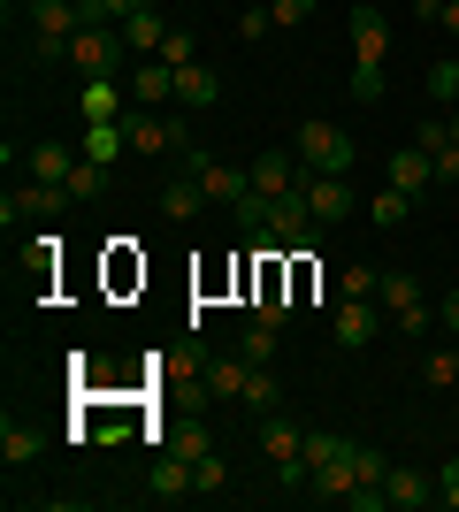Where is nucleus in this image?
I'll list each match as a JSON object with an SVG mask.
<instances>
[{"label": "nucleus", "mask_w": 459, "mask_h": 512, "mask_svg": "<svg viewBox=\"0 0 459 512\" xmlns=\"http://www.w3.org/2000/svg\"><path fill=\"white\" fill-rule=\"evenodd\" d=\"M306 490L322 497V505H352V459H337V467H314V482Z\"/></svg>", "instance_id": "nucleus-23"}, {"label": "nucleus", "mask_w": 459, "mask_h": 512, "mask_svg": "<svg viewBox=\"0 0 459 512\" xmlns=\"http://www.w3.org/2000/svg\"><path fill=\"white\" fill-rule=\"evenodd\" d=\"M375 283H383V268H368V260H352L345 276H337V291H345V299H375Z\"/></svg>", "instance_id": "nucleus-32"}, {"label": "nucleus", "mask_w": 459, "mask_h": 512, "mask_svg": "<svg viewBox=\"0 0 459 512\" xmlns=\"http://www.w3.org/2000/svg\"><path fill=\"white\" fill-rule=\"evenodd\" d=\"M199 207H207V184H199L192 169L176 176V184H161V214H169V222H192Z\"/></svg>", "instance_id": "nucleus-18"}, {"label": "nucleus", "mask_w": 459, "mask_h": 512, "mask_svg": "<svg viewBox=\"0 0 459 512\" xmlns=\"http://www.w3.org/2000/svg\"><path fill=\"white\" fill-rule=\"evenodd\" d=\"M352 459V436H329V428H306V467H337Z\"/></svg>", "instance_id": "nucleus-24"}, {"label": "nucleus", "mask_w": 459, "mask_h": 512, "mask_svg": "<svg viewBox=\"0 0 459 512\" xmlns=\"http://www.w3.org/2000/svg\"><path fill=\"white\" fill-rule=\"evenodd\" d=\"M153 62H169V69H184V62H192V31H169V46H161V54H153Z\"/></svg>", "instance_id": "nucleus-38"}, {"label": "nucleus", "mask_w": 459, "mask_h": 512, "mask_svg": "<svg viewBox=\"0 0 459 512\" xmlns=\"http://www.w3.org/2000/svg\"><path fill=\"white\" fill-rule=\"evenodd\" d=\"M291 146H299V161H306V169H322V176H352V161H360V146H352V138H345L337 123H322V115L291 130Z\"/></svg>", "instance_id": "nucleus-3"}, {"label": "nucleus", "mask_w": 459, "mask_h": 512, "mask_svg": "<svg viewBox=\"0 0 459 512\" xmlns=\"http://www.w3.org/2000/svg\"><path fill=\"white\" fill-rule=\"evenodd\" d=\"M421 383H429V390H452L459 383V344H437V352L421 360Z\"/></svg>", "instance_id": "nucleus-27"}, {"label": "nucleus", "mask_w": 459, "mask_h": 512, "mask_svg": "<svg viewBox=\"0 0 459 512\" xmlns=\"http://www.w3.org/2000/svg\"><path fill=\"white\" fill-rule=\"evenodd\" d=\"M368 222H375V230H398V222H414V199L398 192V184H383V192L368 199Z\"/></svg>", "instance_id": "nucleus-21"}, {"label": "nucleus", "mask_w": 459, "mask_h": 512, "mask_svg": "<svg viewBox=\"0 0 459 512\" xmlns=\"http://www.w3.org/2000/svg\"><path fill=\"white\" fill-rule=\"evenodd\" d=\"M108 192V169L100 161H77V176H69V199H100Z\"/></svg>", "instance_id": "nucleus-34"}, {"label": "nucleus", "mask_w": 459, "mask_h": 512, "mask_svg": "<svg viewBox=\"0 0 459 512\" xmlns=\"http://www.w3.org/2000/svg\"><path fill=\"white\" fill-rule=\"evenodd\" d=\"M352 100H360V107L383 100V62H352Z\"/></svg>", "instance_id": "nucleus-33"}, {"label": "nucleus", "mask_w": 459, "mask_h": 512, "mask_svg": "<svg viewBox=\"0 0 459 512\" xmlns=\"http://www.w3.org/2000/svg\"><path fill=\"white\" fill-rule=\"evenodd\" d=\"M176 100V69L169 62H131V107H169Z\"/></svg>", "instance_id": "nucleus-14"}, {"label": "nucleus", "mask_w": 459, "mask_h": 512, "mask_svg": "<svg viewBox=\"0 0 459 512\" xmlns=\"http://www.w3.org/2000/svg\"><path fill=\"white\" fill-rule=\"evenodd\" d=\"M192 490H199L192 459H184V451H161V459H153V505H184Z\"/></svg>", "instance_id": "nucleus-10"}, {"label": "nucleus", "mask_w": 459, "mask_h": 512, "mask_svg": "<svg viewBox=\"0 0 459 512\" xmlns=\"http://www.w3.org/2000/svg\"><path fill=\"white\" fill-rule=\"evenodd\" d=\"M375 299L391 306V321L406 329V337H421V329H429V291H421V283L406 276V268H383V283H375Z\"/></svg>", "instance_id": "nucleus-4"}, {"label": "nucleus", "mask_w": 459, "mask_h": 512, "mask_svg": "<svg viewBox=\"0 0 459 512\" xmlns=\"http://www.w3.org/2000/svg\"><path fill=\"white\" fill-rule=\"evenodd\" d=\"M169 451H184V459H207V451H215V428H207V421H184V428L169 436Z\"/></svg>", "instance_id": "nucleus-29"}, {"label": "nucleus", "mask_w": 459, "mask_h": 512, "mask_svg": "<svg viewBox=\"0 0 459 512\" xmlns=\"http://www.w3.org/2000/svg\"><path fill=\"white\" fill-rule=\"evenodd\" d=\"M115 31H123V46H131V62H153V54L169 46V23H161V8H153V0L138 8V16H123Z\"/></svg>", "instance_id": "nucleus-8"}, {"label": "nucleus", "mask_w": 459, "mask_h": 512, "mask_svg": "<svg viewBox=\"0 0 459 512\" xmlns=\"http://www.w3.org/2000/svg\"><path fill=\"white\" fill-rule=\"evenodd\" d=\"M23 169H31V184H62V192H69V176H77V153H69L62 138H39V146L23 153Z\"/></svg>", "instance_id": "nucleus-11"}, {"label": "nucleus", "mask_w": 459, "mask_h": 512, "mask_svg": "<svg viewBox=\"0 0 459 512\" xmlns=\"http://www.w3.org/2000/svg\"><path fill=\"white\" fill-rule=\"evenodd\" d=\"M322 0H268V16H276V31H299L306 16H314Z\"/></svg>", "instance_id": "nucleus-35"}, {"label": "nucleus", "mask_w": 459, "mask_h": 512, "mask_svg": "<svg viewBox=\"0 0 459 512\" xmlns=\"http://www.w3.org/2000/svg\"><path fill=\"white\" fill-rule=\"evenodd\" d=\"M31 8V62H69V39H77V0H23Z\"/></svg>", "instance_id": "nucleus-2"}, {"label": "nucleus", "mask_w": 459, "mask_h": 512, "mask_svg": "<svg viewBox=\"0 0 459 512\" xmlns=\"http://www.w3.org/2000/svg\"><path fill=\"white\" fill-rule=\"evenodd\" d=\"M437 497L459 512V459H444V474H437Z\"/></svg>", "instance_id": "nucleus-40"}, {"label": "nucleus", "mask_w": 459, "mask_h": 512, "mask_svg": "<svg viewBox=\"0 0 459 512\" xmlns=\"http://www.w3.org/2000/svg\"><path fill=\"white\" fill-rule=\"evenodd\" d=\"M245 375H253V360H199V390H207V398H215V406H238L245 398Z\"/></svg>", "instance_id": "nucleus-9"}, {"label": "nucleus", "mask_w": 459, "mask_h": 512, "mask_svg": "<svg viewBox=\"0 0 459 512\" xmlns=\"http://www.w3.org/2000/svg\"><path fill=\"white\" fill-rule=\"evenodd\" d=\"M123 107H131V92H115V77H85V92H77L85 123H123Z\"/></svg>", "instance_id": "nucleus-13"}, {"label": "nucleus", "mask_w": 459, "mask_h": 512, "mask_svg": "<svg viewBox=\"0 0 459 512\" xmlns=\"http://www.w3.org/2000/svg\"><path fill=\"white\" fill-rule=\"evenodd\" d=\"M437 23H444V31L459 39V0H444V16H437Z\"/></svg>", "instance_id": "nucleus-42"}, {"label": "nucleus", "mask_w": 459, "mask_h": 512, "mask_svg": "<svg viewBox=\"0 0 459 512\" xmlns=\"http://www.w3.org/2000/svg\"><path fill=\"white\" fill-rule=\"evenodd\" d=\"M238 31H245V39H268V31H276V16H268V8H245Z\"/></svg>", "instance_id": "nucleus-39"}, {"label": "nucleus", "mask_w": 459, "mask_h": 512, "mask_svg": "<svg viewBox=\"0 0 459 512\" xmlns=\"http://www.w3.org/2000/svg\"><path fill=\"white\" fill-rule=\"evenodd\" d=\"M238 352H245V360H253V367H268V360H276V321H253Z\"/></svg>", "instance_id": "nucleus-31"}, {"label": "nucleus", "mask_w": 459, "mask_h": 512, "mask_svg": "<svg viewBox=\"0 0 459 512\" xmlns=\"http://www.w3.org/2000/svg\"><path fill=\"white\" fill-rule=\"evenodd\" d=\"M352 54H360V62H383V54H391V23H383V8H352Z\"/></svg>", "instance_id": "nucleus-15"}, {"label": "nucleus", "mask_w": 459, "mask_h": 512, "mask_svg": "<svg viewBox=\"0 0 459 512\" xmlns=\"http://www.w3.org/2000/svg\"><path fill=\"white\" fill-rule=\"evenodd\" d=\"M375 329H383V314H375V299H345L337 291V314H329V337L345 344V352H368Z\"/></svg>", "instance_id": "nucleus-6"}, {"label": "nucleus", "mask_w": 459, "mask_h": 512, "mask_svg": "<svg viewBox=\"0 0 459 512\" xmlns=\"http://www.w3.org/2000/svg\"><path fill=\"white\" fill-rule=\"evenodd\" d=\"M429 100H444V107H459V62H429Z\"/></svg>", "instance_id": "nucleus-30"}, {"label": "nucleus", "mask_w": 459, "mask_h": 512, "mask_svg": "<svg viewBox=\"0 0 459 512\" xmlns=\"http://www.w3.org/2000/svg\"><path fill=\"white\" fill-rule=\"evenodd\" d=\"M69 62H77V77H123V69H131V46H123L115 23H77Z\"/></svg>", "instance_id": "nucleus-1"}, {"label": "nucleus", "mask_w": 459, "mask_h": 512, "mask_svg": "<svg viewBox=\"0 0 459 512\" xmlns=\"http://www.w3.org/2000/svg\"><path fill=\"white\" fill-rule=\"evenodd\" d=\"M238 406H253V413H276L284 406V390H276V375H268V367H253V375H245V398Z\"/></svg>", "instance_id": "nucleus-28"}, {"label": "nucleus", "mask_w": 459, "mask_h": 512, "mask_svg": "<svg viewBox=\"0 0 459 512\" xmlns=\"http://www.w3.org/2000/svg\"><path fill=\"white\" fill-rule=\"evenodd\" d=\"M253 192H306V161L299 146H261V161H253Z\"/></svg>", "instance_id": "nucleus-5"}, {"label": "nucleus", "mask_w": 459, "mask_h": 512, "mask_svg": "<svg viewBox=\"0 0 459 512\" xmlns=\"http://www.w3.org/2000/svg\"><path fill=\"white\" fill-rule=\"evenodd\" d=\"M199 184H207V199H222V207H238V199L253 192V176L230 169V161H207V169H199Z\"/></svg>", "instance_id": "nucleus-20"}, {"label": "nucleus", "mask_w": 459, "mask_h": 512, "mask_svg": "<svg viewBox=\"0 0 459 512\" xmlns=\"http://www.w3.org/2000/svg\"><path fill=\"white\" fill-rule=\"evenodd\" d=\"M444 329H452V337H459V291H452V299H444Z\"/></svg>", "instance_id": "nucleus-43"}, {"label": "nucleus", "mask_w": 459, "mask_h": 512, "mask_svg": "<svg viewBox=\"0 0 459 512\" xmlns=\"http://www.w3.org/2000/svg\"><path fill=\"white\" fill-rule=\"evenodd\" d=\"M414 146H421V153H444V146H452V115H444V123H421Z\"/></svg>", "instance_id": "nucleus-37"}, {"label": "nucleus", "mask_w": 459, "mask_h": 512, "mask_svg": "<svg viewBox=\"0 0 459 512\" xmlns=\"http://www.w3.org/2000/svg\"><path fill=\"white\" fill-rule=\"evenodd\" d=\"M437 161V184H459V146H444V153H429Z\"/></svg>", "instance_id": "nucleus-41"}, {"label": "nucleus", "mask_w": 459, "mask_h": 512, "mask_svg": "<svg viewBox=\"0 0 459 512\" xmlns=\"http://www.w3.org/2000/svg\"><path fill=\"white\" fill-rule=\"evenodd\" d=\"M215 100H222V77L207 62H184V69H176V107H184V115H207Z\"/></svg>", "instance_id": "nucleus-12"}, {"label": "nucleus", "mask_w": 459, "mask_h": 512, "mask_svg": "<svg viewBox=\"0 0 459 512\" xmlns=\"http://www.w3.org/2000/svg\"><path fill=\"white\" fill-rule=\"evenodd\" d=\"M383 482H391L383 451H375V444H352V490H383Z\"/></svg>", "instance_id": "nucleus-25"}, {"label": "nucleus", "mask_w": 459, "mask_h": 512, "mask_svg": "<svg viewBox=\"0 0 459 512\" xmlns=\"http://www.w3.org/2000/svg\"><path fill=\"white\" fill-rule=\"evenodd\" d=\"M306 207H314V222L329 230V222H345V214L360 207V192H352L345 176H322V169H306Z\"/></svg>", "instance_id": "nucleus-7"}, {"label": "nucleus", "mask_w": 459, "mask_h": 512, "mask_svg": "<svg viewBox=\"0 0 459 512\" xmlns=\"http://www.w3.org/2000/svg\"><path fill=\"white\" fill-rule=\"evenodd\" d=\"M383 176H391V184H398L406 199H421L429 184H437V161H429L421 146H406V153H391V169H383Z\"/></svg>", "instance_id": "nucleus-16"}, {"label": "nucleus", "mask_w": 459, "mask_h": 512, "mask_svg": "<svg viewBox=\"0 0 459 512\" xmlns=\"http://www.w3.org/2000/svg\"><path fill=\"white\" fill-rule=\"evenodd\" d=\"M62 207H69L62 184H31V192H23V222H54Z\"/></svg>", "instance_id": "nucleus-26"}, {"label": "nucleus", "mask_w": 459, "mask_h": 512, "mask_svg": "<svg viewBox=\"0 0 459 512\" xmlns=\"http://www.w3.org/2000/svg\"><path fill=\"white\" fill-rule=\"evenodd\" d=\"M391 505L398 512H421V505H437V474H421V467H391Z\"/></svg>", "instance_id": "nucleus-17"}, {"label": "nucleus", "mask_w": 459, "mask_h": 512, "mask_svg": "<svg viewBox=\"0 0 459 512\" xmlns=\"http://www.w3.org/2000/svg\"><path fill=\"white\" fill-rule=\"evenodd\" d=\"M39 451H46V436H39V428H23V421H8V428H0V467H8V474H16V467H31Z\"/></svg>", "instance_id": "nucleus-19"}, {"label": "nucleus", "mask_w": 459, "mask_h": 512, "mask_svg": "<svg viewBox=\"0 0 459 512\" xmlns=\"http://www.w3.org/2000/svg\"><path fill=\"white\" fill-rule=\"evenodd\" d=\"M115 153H131V138H123V123H85V161H100V169H108Z\"/></svg>", "instance_id": "nucleus-22"}, {"label": "nucleus", "mask_w": 459, "mask_h": 512, "mask_svg": "<svg viewBox=\"0 0 459 512\" xmlns=\"http://www.w3.org/2000/svg\"><path fill=\"white\" fill-rule=\"evenodd\" d=\"M192 474H199V497H215L222 482H230V467H222V451H207V459H192Z\"/></svg>", "instance_id": "nucleus-36"}]
</instances>
